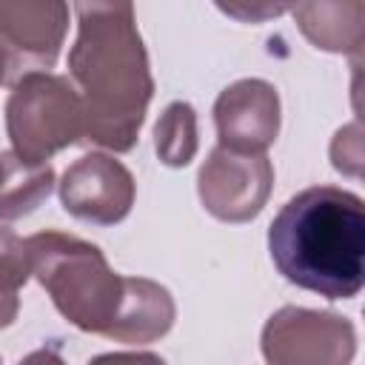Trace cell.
Here are the masks:
<instances>
[{
	"label": "cell",
	"mask_w": 365,
	"mask_h": 365,
	"mask_svg": "<svg viewBox=\"0 0 365 365\" xmlns=\"http://www.w3.org/2000/svg\"><path fill=\"white\" fill-rule=\"evenodd\" d=\"M214 123L222 148L265 154L279 131V97L265 80L248 77L228 86L214 103Z\"/></svg>",
	"instance_id": "9c48e42d"
},
{
	"label": "cell",
	"mask_w": 365,
	"mask_h": 365,
	"mask_svg": "<svg viewBox=\"0 0 365 365\" xmlns=\"http://www.w3.org/2000/svg\"><path fill=\"white\" fill-rule=\"evenodd\" d=\"M31 274L51 297L54 308L80 331L108 336L125 297V277L106 254L74 234L40 231L29 240Z\"/></svg>",
	"instance_id": "3957f363"
},
{
	"label": "cell",
	"mask_w": 365,
	"mask_h": 365,
	"mask_svg": "<svg viewBox=\"0 0 365 365\" xmlns=\"http://www.w3.org/2000/svg\"><path fill=\"white\" fill-rule=\"evenodd\" d=\"M6 131L11 151L48 163L51 154L83 137V103L77 88L51 71H26L6 100Z\"/></svg>",
	"instance_id": "277c9868"
},
{
	"label": "cell",
	"mask_w": 365,
	"mask_h": 365,
	"mask_svg": "<svg viewBox=\"0 0 365 365\" xmlns=\"http://www.w3.org/2000/svg\"><path fill=\"white\" fill-rule=\"evenodd\" d=\"M31 277L29 242L0 225V328H9L20 311V288Z\"/></svg>",
	"instance_id": "5bb4252c"
},
{
	"label": "cell",
	"mask_w": 365,
	"mask_h": 365,
	"mask_svg": "<svg viewBox=\"0 0 365 365\" xmlns=\"http://www.w3.org/2000/svg\"><path fill=\"white\" fill-rule=\"evenodd\" d=\"M268 254L291 285L354 299L365 285V202L336 185L294 194L268 225Z\"/></svg>",
	"instance_id": "7a4b0ae2"
},
{
	"label": "cell",
	"mask_w": 365,
	"mask_h": 365,
	"mask_svg": "<svg viewBox=\"0 0 365 365\" xmlns=\"http://www.w3.org/2000/svg\"><path fill=\"white\" fill-rule=\"evenodd\" d=\"M274 182V165L265 154H242L217 145L200 168L197 194L202 208L222 222L254 220Z\"/></svg>",
	"instance_id": "5b68a950"
},
{
	"label": "cell",
	"mask_w": 365,
	"mask_h": 365,
	"mask_svg": "<svg viewBox=\"0 0 365 365\" xmlns=\"http://www.w3.org/2000/svg\"><path fill=\"white\" fill-rule=\"evenodd\" d=\"M74 14L68 74L83 103V137L117 154L131 151L154 94L134 0H74Z\"/></svg>",
	"instance_id": "6da1fadb"
},
{
	"label": "cell",
	"mask_w": 365,
	"mask_h": 365,
	"mask_svg": "<svg viewBox=\"0 0 365 365\" xmlns=\"http://www.w3.org/2000/svg\"><path fill=\"white\" fill-rule=\"evenodd\" d=\"M291 11L314 48L331 54L359 51L365 37L362 0H294Z\"/></svg>",
	"instance_id": "30bf717a"
},
{
	"label": "cell",
	"mask_w": 365,
	"mask_h": 365,
	"mask_svg": "<svg viewBox=\"0 0 365 365\" xmlns=\"http://www.w3.org/2000/svg\"><path fill=\"white\" fill-rule=\"evenodd\" d=\"M174 299L168 288L145 277H125V297L108 339L123 345H148L174 325Z\"/></svg>",
	"instance_id": "8fae6325"
},
{
	"label": "cell",
	"mask_w": 365,
	"mask_h": 365,
	"mask_svg": "<svg viewBox=\"0 0 365 365\" xmlns=\"http://www.w3.org/2000/svg\"><path fill=\"white\" fill-rule=\"evenodd\" d=\"M9 80H17V74H14V66H11V57H9L6 46L0 43V86L9 83Z\"/></svg>",
	"instance_id": "e0dca14e"
},
{
	"label": "cell",
	"mask_w": 365,
	"mask_h": 365,
	"mask_svg": "<svg viewBox=\"0 0 365 365\" xmlns=\"http://www.w3.org/2000/svg\"><path fill=\"white\" fill-rule=\"evenodd\" d=\"M331 160H334V168H336V171H345V174H354V177L359 174V163H362L359 123H354V125L336 131L334 145H331Z\"/></svg>",
	"instance_id": "2e32d148"
},
{
	"label": "cell",
	"mask_w": 365,
	"mask_h": 365,
	"mask_svg": "<svg viewBox=\"0 0 365 365\" xmlns=\"http://www.w3.org/2000/svg\"><path fill=\"white\" fill-rule=\"evenodd\" d=\"M154 148L160 163L182 168L197 154V114L191 103L174 100L154 125Z\"/></svg>",
	"instance_id": "4fadbf2b"
},
{
	"label": "cell",
	"mask_w": 365,
	"mask_h": 365,
	"mask_svg": "<svg viewBox=\"0 0 365 365\" xmlns=\"http://www.w3.org/2000/svg\"><path fill=\"white\" fill-rule=\"evenodd\" d=\"M268 362H348L354 356V328L345 317L282 308L262 328Z\"/></svg>",
	"instance_id": "8992f818"
},
{
	"label": "cell",
	"mask_w": 365,
	"mask_h": 365,
	"mask_svg": "<svg viewBox=\"0 0 365 365\" xmlns=\"http://www.w3.org/2000/svg\"><path fill=\"white\" fill-rule=\"evenodd\" d=\"M0 171H3V163H0Z\"/></svg>",
	"instance_id": "ac0fdd59"
},
{
	"label": "cell",
	"mask_w": 365,
	"mask_h": 365,
	"mask_svg": "<svg viewBox=\"0 0 365 365\" xmlns=\"http://www.w3.org/2000/svg\"><path fill=\"white\" fill-rule=\"evenodd\" d=\"M66 29V0H0V43L17 77L26 71H48L60 57Z\"/></svg>",
	"instance_id": "ba28073f"
},
{
	"label": "cell",
	"mask_w": 365,
	"mask_h": 365,
	"mask_svg": "<svg viewBox=\"0 0 365 365\" xmlns=\"http://www.w3.org/2000/svg\"><path fill=\"white\" fill-rule=\"evenodd\" d=\"M0 220H20L40 208L54 188V168L20 154L0 151Z\"/></svg>",
	"instance_id": "7c38bea8"
},
{
	"label": "cell",
	"mask_w": 365,
	"mask_h": 365,
	"mask_svg": "<svg viewBox=\"0 0 365 365\" xmlns=\"http://www.w3.org/2000/svg\"><path fill=\"white\" fill-rule=\"evenodd\" d=\"M131 171L108 154H83L74 160L60 180V202L66 214L91 225H117L131 214L134 205Z\"/></svg>",
	"instance_id": "52a82bcc"
},
{
	"label": "cell",
	"mask_w": 365,
	"mask_h": 365,
	"mask_svg": "<svg viewBox=\"0 0 365 365\" xmlns=\"http://www.w3.org/2000/svg\"><path fill=\"white\" fill-rule=\"evenodd\" d=\"M217 9L240 23H265L291 11L294 0H214Z\"/></svg>",
	"instance_id": "9a60e30c"
}]
</instances>
